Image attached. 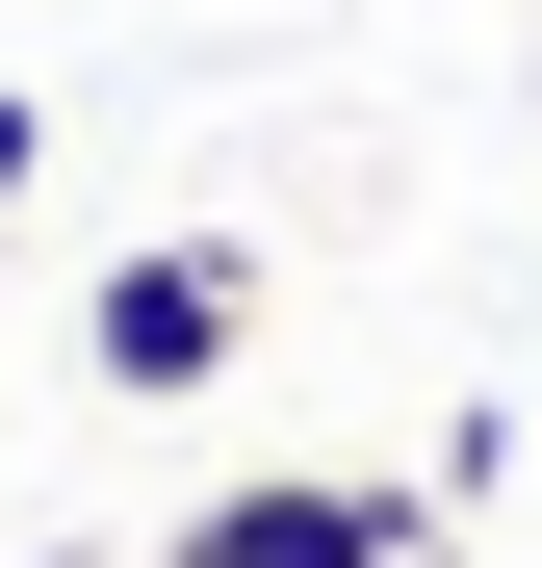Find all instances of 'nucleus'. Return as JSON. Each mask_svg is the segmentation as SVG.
Returning a JSON list of instances; mask_svg holds the SVG:
<instances>
[{"mask_svg":"<svg viewBox=\"0 0 542 568\" xmlns=\"http://www.w3.org/2000/svg\"><path fill=\"white\" fill-rule=\"evenodd\" d=\"M233 336H258V258L233 233H130L104 284H78V362L155 414V388H233Z\"/></svg>","mask_w":542,"mask_h":568,"instance_id":"obj_1","label":"nucleus"},{"mask_svg":"<svg viewBox=\"0 0 542 568\" xmlns=\"http://www.w3.org/2000/svg\"><path fill=\"white\" fill-rule=\"evenodd\" d=\"M413 542H439V517L388 491V465H258V491H207L155 568H413Z\"/></svg>","mask_w":542,"mask_h":568,"instance_id":"obj_2","label":"nucleus"},{"mask_svg":"<svg viewBox=\"0 0 542 568\" xmlns=\"http://www.w3.org/2000/svg\"><path fill=\"white\" fill-rule=\"evenodd\" d=\"M27 181H52V104H27V78H0V207H27Z\"/></svg>","mask_w":542,"mask_h":568,"instance_id":"obj_3","label":"nucleus"}]
</instances>
